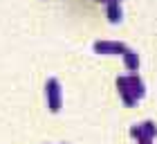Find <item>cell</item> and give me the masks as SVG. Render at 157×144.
I'll return each mask as SVG.
<instances>
[{
    "mask_svg": "<svg viewBox=\"0 0 157 144\" xmlns=\"http://www.w3.org/2000/svg\"><path fill=\"white\" fill-rule=\"evenodd\" d=\"M132 135L137 138L139 144H151V140L157 135V126L153 124V122H146V124H141L137 128H132Z\"/></svg>",
    "mask_w": 157,
    "mask_h": 144,
    "instance_id": "1",
    "label": "cell"
},
{
    "mask_svg": "<svg viewBox=\"0 0 157 144\" xmlns=\"http://www.w3.org/2000/svg\"><path fill=\"white\" fill-rule=\"evenodd\" d=\"M47 99H49V110L56 113L59 110V99H61V88H59L56 79H49V83H47Z\"/></svg>",
    "mask_w": 157,
    "mask_h": 144,
    "instance_id": "2",
    "label": "cell"
},
{
    "mask_svg": "<svg viewBox=\"0 0 157 144\" xmlns=\"http://www.w3.org/2000/svg\"><path fill=\"white\" fill-rule=\"evenodd\" d=\"M108 16H110V20H119L121 9H119V2H117V0H110V5H108Z\"/></svg>",
    "mask_w": 157,
    "mask_h": 144,
    "instance_id": "4",
    "label": "cell"
},
{
    "mask_svg": "<svg viewBox=\"0 0 157 144\" xmlns=\"http://www.w3.org/2000/svg\"><path fill=\"white\" fill-rule=\"evenodd\" d=\"M124 59H126V63H128V68H137V54L132 52V50H128L126 47V52H124Z\"/></svg>",
    "mask_w": 157,
    "mask_h": 144,
    "instance_id": "5",
    "label": "cell"
},
{
    "mask_svg": "<svg viewBox=\"0 0 157 144\" xmlns=\"http://www.w3.org/2000/svg\"><path fill=\"white\" fill-rule=\"evenodd\" d=\"M94 50L99 52H126V45L124 43H115V41H97L94 43Z\"/></svg>",
    "mask_w": 157,
    "mask_h": 144,
    "instance_id": "3",
    "label": "cell"
}]
</instances>
